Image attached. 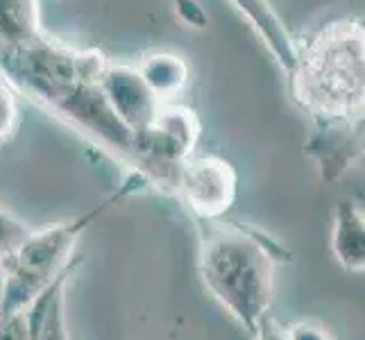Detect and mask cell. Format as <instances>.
Segmentation results:
<instances>
[{
  "mask_svg": "<svg viewBox=\"0 0 365 340\" xmlns=\"http://www.w3.org/2000/svg\"><path fill=\"white\" fill-rule=\"evenodd\" d=\"M286 331L291 340H338L331 334L329 326L322 324L320 320H311V318L293 322L291 326H286Z\"/></svg>",
  "mask_w": 365,
  "mask_h": 340,
  "instance_id": "7c38bea8",
  "label": "cell"
},
{
  "mask_svg": "<svg viewBox=\"0 0 365 340\" xmlns=\"http://www.w3.org/2000/svg\"><path fill=\"white\" fill-rule=\"evenodd\" d=\"M232 3L238 7L241 16H245L247 23L255 28L259 39L266 43V48L274 55V59L279 61L282 71L291 75L297 61V50L291 43V39H288L286 28L279 23V19L274 16L272 7L266 0H232Z\"/></svg>",
  "mask_w": 365,
  "mask_h": 340,
  "instance_id": "52a82bcc",
  "label": "cell"
},
{
  "mask_svg": "<svg viewBox=\"0 0 365 340\" xmlns=\"http://www.w3.org/2000/svg\"><path fill=\"white\" fill-rule=\"evenodd\" d=\"M252 340H291V338H288L286 326H282L272 316H266L257 324Z\"/></svg>",
  "mask_w": 365,
  "mask_h": 340,
  "instance_id": "4fadbf2b",
  "label": "cell"
},
{
  "mask_svg": "<svg viewBox=\"0 0 365 340\" xmlns=\"http://www.w3.org/2000/svg\"><path fill=\"white\" fill-rule=\"evenodd\" d=\"M238 177L234 166L222 157L188 159L182 168L178 191L197 220H220L236 202Z\"/></svg>",
  "mask_w": 365,
  "mask_h": 340,
  "instance_id": "277c9868",
  "label": "cell"
},
{
  "mask_svg": "<svg viewBox=\"0 0 365 340\" xmlns=\"http://www.w3.org/2000/svg\"><path fill=\"white\" fill-rule=\"evenodd\" d=\"M197 272L209 295L252 336L270 316L274 270L291 252L247 222L197 220Z\"/></svg>",
  "mask_w": 365,
  "mask_h": 340,
  "instance_id": "6da1fadb",
  "label": "cell"
},
{
  "mask_svg": "<svg viewBox=\"0 0 365 340\" xmlns=\"http://www.w3.org/2000/svg\"><path fill=\"white\" fill-rule=\"evenodd\" d=\"M331 252L349 272L365 268V218L354 200H341L331 216Z\"/></svg>",
  "mask_w": 365,
  "mask_h": 340,
  "instance_id": "8992f818",
  "label": "cell"
},
{
  "mask_svg": "<svg viewBox=\"0 0 365 340\" xmlns=\"http://www.w3.org/2000/svg\"><path fill=\"white\" fill-rule=\"evenodd\" d=\"M30 230L32 227L21 222L16 216H11V213L0 205V266L11 257V252L21 245V241L30 234Z\"/></svg>",
  "mask_w": 365,
  "mask_h": 340,
  "instance_id": "30bf717a",
  "label": "cell"
},
{
  "mask_svg": "<svg viewBox=\"0 0 365 340\" xmlns=\"http://www.w3.org/2000/svg\"><path fill=\"white\" fill-rule=\"evenodd\" d=\"M363 125H320L313 128L307 155L316 161L324 182H336L363 153Z\"/></svg>",
  "mask_w": 365,
  "mask_h": 340,
  "instance_id": "5b68a950",
  "label": "cell"
},
{
  "mask_svg": "<svg viewBox=\"0 0 365 340\" xmlns=\"http://www.w3.org/2000/svg\"><path fill=\"white\" fill-rule=\"evenodd\" d=\"M143 186L145 182L138 175H132L89 213H80L71 220L48 225L41 230H30L21 245L11 252V257L0 266V313H14L30 306L43 291H48L57 277L71 266L75 259L73 249L82 234L123 197Z\"/></svg>",
  "mask_w": 365,
  "mask_h": 340,
  "instance_id": "3957f363",
  "label": "cell"
},
{
  "mask_svg": "<svg viewBox=\"0 0 365 340\" xmlns=\"http://www.w3.org/2000/svg\"><path fill=\"white\" fill-rule=\"evenodd\" d=\"M80 263H82V257H75L71 261V266L53 282V286L36 297L30 306L14 311V313H0V340H39L41 324H43L50 302H53L55 293L59 291V286L68 284L71 274L75 272V268H78Z\"/></svg>",
  "mask_w": 365,
  "mask_h": 340,
  "instance_id": "ba28073f",
  "label": "cell"
},
{
  "mask_svg": "<svg viewBox=\"0 0 365 340\" xmlns=\"http://www.w3.org/2000/svg\"><path fill=\"white\" fill-rule=\"evenodd\" d=\"M11 84L5 73L0 71V141H7V138L16 132L19 125V107H16V93L11 89Z\"/></svg>",
  "mask_w": 365,
  "mask_h": 340,
  "instance_id": "8fae6325",
  "label": "cell"
},
{
  "mask_svg": "<svg viewBox=\"0 0 365 340\" xmlns=\"http://www.w3.org/2000/svg\"><path fill=\"white\" fill-rule=\"evenodd\" d=\"M39 340H71L66 326V284L59 286L41 324Z\"/></svg>",
  "mask_w": 365,
  "mask_h": 340,
  "instance_id": "9c48e42d",
  "label": "cell"
},
{
  "mask_svg": "<svg viewBox=\"0 0 365 340\" xmlns=\"http://www.w3.org/2000/svg\"><path fill=\"white\" fill-rule=\"evenodd\" d=\"M288 78L313 128L363 125V28L356 21L324 28L304 55L297 53Z\"/></svg>",
  "mask_w": 365,
  "mask_h": 340,
  "instance_id": "7a4b0ae2",
  "label": "cell"
}]
</instances>
